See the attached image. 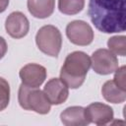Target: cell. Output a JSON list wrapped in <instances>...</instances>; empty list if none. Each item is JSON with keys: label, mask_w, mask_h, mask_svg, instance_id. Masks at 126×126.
I'll return each instance as SVG.
<instances>
[{"label": "cell", "mask_w": 126, "mask_h": 126, "mask_svg": "<svg viewBox=\"0 0 126 126\" xmlns=\"http://www.w3.org/2000/svg\"><path fill=\"white\" fill-rule=\"evenodd\" d=\"M91 67V58L83 51H74L67 55L60 71V79L68 88H80Z\"/></svg>", "instance_id": "obj_2"}, {"label": "cell", "mask_w": 126, "mask_h": 126, "mask_svg": "<svg viewBox=\"0 0 126 126\" xmlns=\"http://www.w3.org/2000/svg\"><path fill=\"white\" fill-rule=\"evenodd\" d=\"M126 0H89L88 16L96 30L104 33L125 31Z\"/></svg>", "instance_id": "obj_1"}, {"label": "cell", "mask_w": 126, "mask_h": 126, "mask_svg": "<svg viewBox=\"0 0 126 126\" xmlns=\"http://www.w3.org/2000/svg\"><path fill=\"white\" fill-rule=\"evenodd\" d=\"M19 76L22 84L31 88H38L46 78V69L42 65L30 63L21 68Z\"/></svg>", "instance_id": "obj_7"}, {"label": "cell", "mask_w": 126, "mask_h": 126, "mask_svg": "<svg viewBox=\"0 0 126 126\" xmlns=\"http://www.w3.org/2000/svg\"><path fill=\"white\" fill-rule=\"evenodd\" d=\"M86 115L90 123L96 125H106L113 119V109L102 102H94L89 104L86 108Z\"/></svg>", "instance_id": "obj_10"}, {"label": "cell", "mask_w": 126, "mask_h": 126, "mask_svg": "<svg viewBox=\"0 0 126 126\" xmlns=\"http://www.w3.org/2000/svg\"><path fill=\"white\" fill-rule=\"evenodd\" d=\"M93 70L99 75H108L118 68V59L115 54L105 48L95 50L91 57Z\"/></svg>", "instance_id": "obj_5"}, {"label": "cell", "mask_w": 126, "mask_h": 126, "mask_svg": "<svg viewBox=\"0 0 126 126\" xmlns=\"http://www.w3.org/2000/svg\"><path fill=\"white\" fill-rule=\"evenodd\" d=\"M85 6V0H58V9L65 15H76Z\"/></svg>", "instance_id": "obj_14"}, {"label": "cell", "mask_w": 126, "mask_h": 126, "mask_svg": "<svg viewBox=\"0 0 126 126\" xmlns=\"http://www.w3.org/2000/svg\"><path fill=\"white\" fill-rule=\"evenodd\" d=\"M10 101V86L9 83L0 77V111L4 110Z\"/></svg>", "instance_id": "obj_16"}, {"label": "cell", "mask_w": 126, "mask_h": 126, "mask_svg": "<svg viewBox=\"0 0 126 126\" xmlns=\"http://www.w3.org/2000/svg\"><path fill=\"white\" fill-rule=\"evenodd\" d=\"M101 94L105 100L112 103H121L126 99V91L120 89L112 81H106L102 88Z\"/></svg>", "instance_id": "obj_13"}, {"label": "cell", "mask_w": 126, "mask_h": 126, "mask_svg": "<svg viewBox=\"0 0 126 126\" xmlns=\"http://www.w3.org/2000/svg\"><path fill=\"white\" fill-rule=\"evenodd\" d=\"M125 70L126 67L122 66L120 68H117L115 70V74H114V78H113V82L115 83V85L117 87H119L120 89L126 91V76H125Z\"/></svg>", "instance_id": "obj_17"}, {"label": "cell", "mask_w": 126, "mask_h": 126, "mask_svg": "<svg viewBox=\"0 0 126 126\" xmlns=\"http://www.w3.org/2000/svg\"><path fill=\"white\" fill-rule=\"evenodd\" d=\"M107 46L113 54L125 56L126 55V36L115 35L110 37L107 41Z\"/></svg>", "instance_id": "obj_15"}, {"label": "cell", "mask_w": 126, "mask_h": 126, "mask_svg": "<svg viewBox=\"0 0 126 126\" xmlns=\"http://www.w3.org/2000/svg\"><path fill=\"white\" fill-rule=\"evenodd\" d=\"M66 35L69 40L80 46H86L94 40V31L85 21L75 20L70 22L66 27Z\"/></svg>", "instance_id": "obj_6"}, {"label": "cell", "mask_w": 126, "mask_h": 126, "mask_svg": "<svg viewBox=\"0 0 126 126\" xmlns=\"http://www.w3.org/2000/svg\"><path fill=\"white\" fill-rule=\"evenodd\" d=\"M35 42L41 52L51 57H57L62 46V35L55 26L46 25L37 31Z\"/></svg>", "instance_id": "obj_4"}, {"label": "cell", "mask_w": 126, "mask_h": 126, "mask_svg": "<svg viewBox=\"0 0 126 126\" xmlns=\"http://www.w3.org/2000/svg\"><path fill=\"white\" fill-rule=\"evenodd\" d=\"M9 5V0H0V13L4 12Z\"/></svg>", "instance_id": "obj_19"}, {"label": "cell", "mask_w": 126, "mask_h": 126, "mask_svg": "<svg viewBox=\"0 0 126 126\" xmlns=\"http://www.w3.org/2000/svg\"><path fill=\"white\" fill-rule=\"evenodd\" d=\"M28 10L34 18L45 19L52 15L55 0H28Z\"/></svg>", "instance_id": "obj_12"}, {"label": "cell", "mask_w": 126, "mask_h": 126, "mask_svg": "<svg viewBox=\"0 0 126 126\" xmlns=\"http://www.w3.org/2000/svg\"><path fill=\"white\" fill-rule=\"evenodd\" d=\"M5 29L13 38H22L29 32L30 22L22 12H13L5 21Z\"/></svg>", "instance_id": "obj_8"}, {"label": "cell", "mask_w": 126, "mask_h": 126, "mask_svg": "<svg viewBox=\"0 0 126 126\" xmlns=\"http://www.w3.org/2000/svg\"><path fill=\"white\" fill-rule=\"evenodd\" d=\"M18 100L22 108L32 110L39 114H47L51 104L45 96L43 91L38 88H31L21 84L18 92Z\"/></svg>", "instance_id": "obj_3"}, {"label": "cell", "mask_w": 126, "mask_h": 126, "mask_svg": "<svg viewBox=\"0 0 126 126\" xmlns=\"http://www.w3.org/2000/svg\"><path fill=\"white\" fill-rule=\"evenodd\" d=\"M61 122L66 126H86L90 124L85 108L82 106H70L60 114Z\"/></svg>", "instance_id": "obj_11"}, {"label": "cell", "mask_w": 126, "mask_h": 126, "mask_svg": "<svg viewBox=\"0 0 126 126\" xmlns=\"http://www.w3.org/2000/svg\"><path fill=\"white\" fill-rule=\"evenodd\" d=\"M7 49H8V46H7L6 40L2 36H0V59L4 57V55L7 52Z\"/></svg>", "instance_id": "obj_18"}, {"label": "cell", "mask_w": 126, "mask_h": 126, "mask_svg": "<svg viewBox=\"0 0 126 126\" xmlns=\"http://www.w3.org/2000/svg\"><path fill=\"white\" fill-rule=\"evenodd\" d=\"M43 93L50 104L58 105L66 101L68 98L69 88L61 79L52 78L45 84Z\"/></svg>", "instance_id": "obj_9"}]
</instances>
